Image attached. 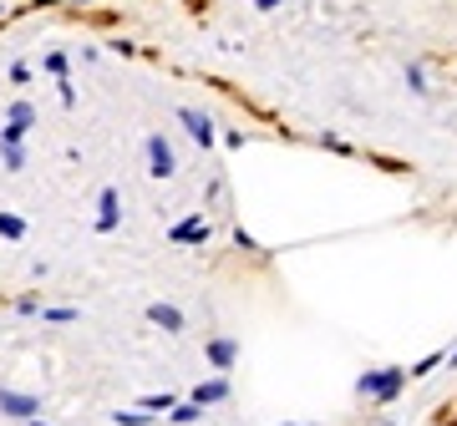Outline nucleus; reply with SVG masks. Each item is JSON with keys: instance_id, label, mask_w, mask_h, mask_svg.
I'll return each mask as SVG.
<instances>
[{"instance_id": "1", "label": "nucleus", "mask_w": 457, "mask_h": 426, "mask_svg": "<svg viewBox=\"0 0 457 426\" xmlns=\"http://www.w3.org/2000/svg\"><path fill=\"white\" fill-rule=\"evenodd\" d=\"M143 152H147V173H153V178H173V173H179V158H173L163 132H153L143 143Z\"/></svg>"}, {"instance_id": "2", "label": "nucleus", "mask_w": 457, "mask_h": 426, "mask_svg": "<svg viewBox=\"0 0 457 426\" xmlns=\"http://www.w3.org/2000/svg\"><path fill=\"white\" fill-rule=\"evenodd\" d=\"M0 416H11V422H36V416H41V396L0 391Z\"/></svg>"}, {"instance_id": "3", "label": "nucleus", "mask_w": 457, "mask_h": 426, "mask_svg": "<svg viewBox=\"0 0 457 426\" xmlns=\"http://www.w3.org/2000/svg\"><path fill=\"white\" fill-rule=\"evenodd\" d=\"M209 218L204 213H194V218H179L173 229H168V244H209Z\"/></svg>"}, {"instance_id": "4", "label": "nucleus", "mask_w": 457, "mask_h": 426, "mask_svg": "<svg viewBox=\"0 0 457 426\" xmlns=\"http://www.w3.org/2000/svg\"><path fill=\"white\" fill-rule=\"evenodd\" d=\"M179 122L188 127V137H194L204 152L213 148V117L209 112H198V107H179Z\"/></svg>"}, {"instance_id": "5", "label": "nucleus", "mask_w": 457, "mask_h": 426, "mask_svg": "<svg viewBox=\"0 0 457 426\" xmlns=\"http://www.w3.org/2000/svg\"><path fill=\"white\" fill-rule=\"evenodd\" d=\"M122 224V193L117 188H102L97 193V233H112Z\"/></svg>"}, {"instance_id": "6", "label": "nucleus", "mask_w": 457, "mask_h": 426, "mask_svg": "<svg viewBox=\"0 0 457 426\" xmlns=\"http://www.w3.org/2000/svg\"><path fill=\"white\" fill-rule=\"evenodd\" d=\"M147 320H153L158 330H168V335H183V330H188L183 310H179V305H163V299H158V305H147Z\"/></svg>"}, {"instance_id": "7", "label": "nucleus", "mask_w": 457, "mask_h": 426, "mask_svg": "<svg viewBox=\"0 0 457 426\" xmlns=\"http://www.w3.org/2000/svg\"><path fill=\"white\" fill-rule=\"evenodd\" d=\"M188 401H194L198 411H204V406H219V401H228V381H224V376H213V381H198L194 391H188Z\"/></svg>"}, {"instance_id": "8", "label": "nucleus", "mask_w": 457, "mask_h": 426, "mask_svg": "<svg viewBox=\"0 0 457 426\" xmlns=\"http://www.w3.org/2000/svg\"><path fill=\"white\" fill-rule=\"evenodd\" d=\"M204 356H209V365H213V371H228V365H234V356H239V345L219 335V340H209V345H204Z\"/></svg>"}, {"instance_id": "9", "label": "nucleus", "mask_w": 457, "mask_h": 426, "mask_svg": "<svg viewBox=\"0 0 457 426\" xmlns=\"http://www.w3.org/2000/svg\"><path fill=\"white\" fill-rule=\"evenodd\" d=\"M173 406H179V391H153V396H137V411H147V416H168Z\"/></svg>"}, {"instance_id": "10", "label": "nucleus", "mask_w": 457, "mask_h": 426, "mask_svg": "<svg viewBox=\"0 0 457 426\" xmlns=\"http://www.w3.org/2000/svg\"><path fill=\"white\" fill-rule=\"evenodd\" d=\"M41 320L46 325H71V320H82V310L77 305H51V310H41Z\"/></svg>"}, {"instance_id": "11", "label": "nucleus", "mask_w": 457, "mask_h": 426, "mask_svg": "<svg viewBox=\"0 0 457 426\" xmlns=\"http://www.w3.org/2000/svg\"><path fill=\"white\" fill-rule=\"evenodd\" d=\"M5 122H16V127H26V132H31L36 107H31V102H11V112H5Z\"/></svg>"}, {"instance_id": "12", "label": "nucleus", "mask_w": 457, "mask_h": 426, "mask_svg": "<svg viewBox=\"0 0 457 426\" xmlns=\"http://www.w3.org/2000/svg\"><path fill=\"white\" fill-rule=\"evenodd\" d=\"M0 239H26V218H16V213H0Z\"/></svg>"}, {"instance_id": "13", "label": "nucleus", "mask_w": 457, "mask_h": 426, "mask_svg": "<svg viewBox=\"0 0 457 426\" xmlns=\"http://www.w3.org/2000/svg\"><path fill=\"white\" fill-rule=\"evenodd\" d=\"M198 416H204V411H198V406H194V401H179V406L168 411V422H179V426H194V422H198Z\"/></svg>"}, {"instance_id": "14", "label": "nucleus", "mask_w": 457, "mask_h": 426, "mask_svg": "<svg viewBox=\"0 0 457 426\" xmlns=\"http://www.w3.org/2000/svg\"><path fill=\"white\" fill-rule=\"evenodd\" d=\"M112 422L117 426H153L158 416H147V411H112Z\"/></svg>"}, {"instance_id": "15", "label": "nucleus", "mask_w": 457, "mask_h": 426, "mask_svg": "<svg viewBox=\"0 0 457 426\" xmlns=\"http://www.w3.org/2000/svg\"><path fill=\"white\" fill-rule=\"evenodd\" d=\"M41 66H46V71L56 77V82H66V56H62V51H51V56H46Z\"/></svg>"}, {"instance_id": "16", "label": "nucleus", "mask_w": 457, "mask_h": 426, "mask_svg": "<svg viewBox=\"0 0 457 426\" xmlns=\"http://www.w3.org/2000/svg\"><path fill=\"white\" fill-rule=\"evenodd\" d=\"M0 158H5V168H11V173H21V168H26V152H21V148H0Z\"/></svg>"}, {"instance_id": "17", "label": "nucleus", "mask_w": 457, "mask_h": 426, "mask_svg": "<svg viewBox=\"0 0 457 426\" xmlns=\"http://www.w3.org/2000/svg\"><path fill=\"white\" fill-rule=\"evenodd\" d=\"M11 82H21V86H26V82H31V66H26V61H16V66H11Z\"/></svg>"}, {"instance_id": "18", "label": "nucleus", "mask_w": 457, "mask_h": 426, "mask_svg": "<svg viewBox=\"0 0 457 426\" xmlns=\"http://www.w3.org/2000/svg\"><path fill=\"white\" fill-rule=\"evenodd\" d=\"M254 5H260V11H275V5H279V0H254Z\"/></svg>"}, {"instance_id": "19", "label": "nucleus", "mask_w": 457, "mask_h": 426, "mask_svg": "<svg viewBox=\"0 0 457 426\" xmlns=\"http://www.w3.org/2000/svg\"><path fill=\"white\" fill-rule=\"evenodd\" d=\"M26 426H51V422H41V416H36V422H26Z\"/></svg>"}, {"instance_id": "20", "label": "nucleus", "mask_w": 457, "mask_h": 426, "mask_svg": "<svg viewBox=\"0 0 457 426\" xmlns=\"http://www.w3.org/2000/svg\"><path fill=\"white\" fill-rule=\"evenodd\" d=\"M77 5H82V0H77Z\"/></svg>"}]
</instances>
